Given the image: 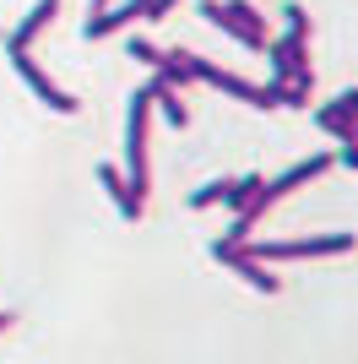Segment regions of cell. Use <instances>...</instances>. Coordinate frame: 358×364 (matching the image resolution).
<instances>
[{
    "label": "cell",
    "mask_w": 358,
    "mask_h": 364,
    "mask_svg": "<svg viewBox=\"0 0 358 364\" xmlns=\"http://www.w3.org/2000/svg\"><path fill=\"white\" fill-rule=\"evenodd\" d=\"M147 136H152V92L136 87L131 92V109H125V185H131V196L141 201V207H147V191H152Z\"/></svg>",
    "instance_id": "6da1fadb"
},
{
    "label": "cell",
    "mask_w": 358,
    "mask_h": 364,
    "mask_svg": "<svg viewBox=\"0 0 358 364\" xmlns=\"http://www.w3.org/2000/svg\"><path fill=\"white\" fill-rule=\"evenodd\" d=\"M201 16H207L217 33H228V38H239L244 49H266V16L255 11L250 0H201Z\"/></svg>",
    "instance_id": "7a4b0ae2"
},
{
    "label": "cell",
    "mask_w": 358,
    "mask_h": 364,
    "mask_svg": "<svg viewBox=\"0 0 358 364\" xmlns=\"http://www.w3.org/2000/svg\"><path fill=\"white\" fill-rule=\"evenodd\" d=\"M185 65H190L195 82H207V87H223L228 98H239V104L250 109H277V82H266V87H255V82H244V76L223 71L217 60H207V55H185Z\"/></svg>",
    "instance_id": "3957f363"
},
{
    "label": "cell",
    "mask_w": 358,
    "mask_h": 364,
    "mask_svg": "<svg viewBox=\"0 0 358 364\" xmlns=\"http://www.w3.org/2000/svg\"><path fill=\"white\" fill-rule=\"evenodd\" d=\"M244 250L261 261H310V256H347L353 250V234H315V240H261L250 245L244 240Z\"/></svg>",
    "instance_id": "277c9868"
},
{
    "label": "cell",
    "mask_w": 358,
    "mask_h": 364,
    "mask_svg": "<svg viewBox=\"0 0 358 364\" xmlns=\"http://www.w3.org/2000/svg\"><path fill=\"white\" fill-rule=\"evenodd\" d=\"M212 261H223V267H234L244 283H250L255 294H283V277L271 272V261H261V256H250L244 250V240H212Z\"/></svg>",
    "instance_id": "5b68a950"
},
{
    "label": "cell",
    "mask_w": 358,
    "mask_h": 364,
    "mask_svg": "<svg viewBox=\"0 0 358 364\" xmlns=\"http://www.w3.org/2000/svg\"><path fill=\"white\" fill-rule=\"evenodd\" d=\"M6 55H11V71L22 76V82H28L33 92H38V104H49L55 114H76V109H82V104H76V98H71L65 87H55V76H49L44 65L33 60V49H6Z\"/></svg>",
    "instance_id": "8992f818"
},
{
    "label": "cell",
    "mask_w": 358,
    "mask_h": 364,
    "mask_svg": "<svg viewBox=\"0 0 358 364\" xmlns=\"http://www.w3.org/2000/svg\"><path fill=\"white\" fill-rule=\"evenodd\" d=\"M261 55H271V82H310V76H315L310 38H298V33H288V38H266Z\"/></svg>",
    "instance_id": "52a82bcc"
},
{
    "label": "cell",
    "mask_w": 358,
    "mask_h": 364,
    "mask_svg": "<svg viewBox=\"0 0 358 364\" xmlns=\"http://www.w3.org/2000/svg\"><path fill=\"white\" fill-rule=\"evenodd\" d=\"M136 22H147V0H125V6H114V11H92L87 22H82V38H109V33H125L136 28Z\"/></svg>",
    "instance_id": "ba28073f"
},
{
    "label": "cell",
    "mask_w": 358,
    "mask_h": 364,
    "mask_svg": "<svg viewBox=\"0 0 358 364\" xmlns=\"http://www.w3.org/2000/svg\"><path fill=\"white\" fill-rule=\"evenodd\" d=\"M147 92H152V109H158V114H163L174 131H185V125H190V104H185V87H174V82H163V76L152 71Z\"/></svg>",
    "instance_id": "9c48e42d"
},
{
    "label": "cell",
    "mask_w": 358,
    "mask_h": 364,
    "mask_svg": "<svg viewBox=\"0 0 358 364\" xmlns=\"http://www.w3.org/2000/svg\"><path fill=\"white\" fill-rule=\"evenodd\" d=\"M55 11H60V0H38V6H33V11L22 16L11 33H6V49H33V38H38V33L55 22Z\"/></svg>",
    "instance_id": "30bf717a"
},
{
    "label": "cell",
    "mask_w": 358,
    "mask_h": 364,
    "mask_svg": "<svg viewBox=\"0 0 358 364\" xmlns=\"http://www.w3.org/2000/svg\"><path fill=\"white\" fill-rule=\"evenodd\" d=\"M98 180H104V191L114 196V207H119V218H141V201L131 196V185H125V168H114V164H98Z\"/></svg>",
    "instance_id": "8fae6325"
},
{
    "label": "cell",
    "mask_w": 358,
    "mask_h": 364,
    "mask_svg": "<svg viewBox=\"0 0 358 364\" xmlns=\"http://www.w3.org/2000/svg\"><path fill=\"white\" fill-rule=\"evenodd\" d=\"M255 191H261V174H239V180H228V196H223V207H244V201L255 196Z\"/></svg>",
    "instance_id": "7c38bea8"
},
{
    "label": "cell",
    "mask_w": 358,
    "mask_h": 364,
    "mask_svg": "<svg viewBox=\"0 0 358 364\" xmlns=\"http://www.w3.org/2000/svg\"><path fill=\"white\" fill-rule=\"evenodd\" d=\"M223 196H228V180H212V185H201V191L190 196V207L195 213H201V207H223Z\"/></svg>",
    "instance_id": "4fadbf2b"
},
{
    "label": "cell",
    "mask_w": 358,
    "mask_h": 364,
    "mask_svg": "<svg viewBox=\"0 0 358 364\" xmlns=\"http://www.w3.org/2000/svg\"><path fill=\"white\" fill-rule=\"evenodd\" d=\"M283 16H288V33L310 38V16H304V6H298V0H288V6H283Z\"/></svg>",
    "instance_id": "5bb4252c"
},
{
    "label": "cell",
    "mask_w": 358,
    "mask_h": 364,
    "mask_svg": "<svg viewBox=\"0 0 358 364\" xmlns=\"http://www.w3.org/2000/svg\"><path fill=\"white\" fill-rule=\"evenodd\" d=\"M131 60H141L152 71V60H158V44H147V38H131Z\"/></svg>",
    "instance_id": "9a60e30c"
},
{
    "label": "cell",
    "mask_w": 358,
    "mask_h": 364,
    "mask_svg": "<svg viewBox=\"0 0 358 364\" xmlns=\"http://www.w3.org/2000/svg\"><path fill=\"white\" fill-rule=\"evenodd\" d=\"M11 321H16V316H11V310H0V332H6V326H11Z\"/></svg>",
    "instance_id": "2e32d148"
}]
</instances>
